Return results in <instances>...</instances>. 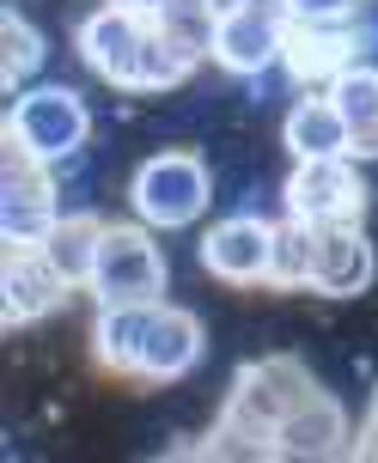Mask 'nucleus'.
<instances>
[{
  "instance_id": "1",
  "label": "nucleus",
  "mask_w": 378,
  "mask_h": 463,
  "mask_svg": "<svg viewBox=\"0 0 378 463\" xmlns=\"http://www.w3.org/2000/svg\"><path fill=\"white\" fill-rule=\"evenodd\" d=\"M128 202L141 213V226L153 232H177V226H195L213 202V184H208V165L184 153V146H171V153H153V159L135 171V184H128Z\"/></svg>"
},
{
  "instance_id": "2",
  "label": "nucleus",
  "mask_w": 378,
  "mask_h": 463,
  "mask_svg": "<svg viewBox=\"0 0 378 463\" xmlns=\"http://www.w3.org/2000/svg\"><path fill=\"white\" fill-rule=\"evenodd\" d=\"M86 135H92V110L68 86H19L13 110H6V140H19L43 165L73 159L86 146Z\"/></svg>"
},
{
  "instance_id": "3",
  "label": "nucleus",
  "mask_w": 378,
  "mask_h": 463,
  "mask_svg": "<svg viewBox=\"0 0 378 463\" xmlns=\"http://www.w3.org/2000/svg\"><path fill=\"white\" fill-rule=\"evenodd\" d=\"M55 220L61 213H55L49 165L37 153H24L19 140H6V153H0V238H6V250H43Z\"/></svg>"
},
{
  "instance_id": "4",
  "label": "nucleus",
  "mask_w": 378,
  "mask_h": 463,
  "mask_svg": "<svg viewBox=\"0 0 378 463\" xmlns=\"http://www.w3.org/2000/svg\"><path fill=\"white\" fill-rule=\"evenodd\" d=\"M165 250L153 244L146 226H104V250H98L92 293L98 305H153L165 299Z\"/></svg>"
},
{
  "instance_id": "5",
  "label": "nucleus",
  "mask_w": 378,
  "mask_h": 463,
  "mask_svg": "<svg viewBox=\"0 0 378 463\" xmlns=\"http://www.w3.org/2000/svg\"><path fill=\"white\" fill-rule=\"evenodd\" d=\"M317 396V378H311L306 360L293 354H262L232 378V396H226V415L238 420H257V427H281L299 402Z\"/></svg>"
},
{
  "instance_id": "6",
  "label": "nucleus",
  "mask_w": 378,
  "mask_h": 463,
  "mask_svg": "<svg viewBox=\"0 0 378 463\" xmlns=\"http://www.w3.org/2000/svg\"><path fill=\"white\" fill-rule=\"evenodd\" d=\"M366 208V184H360L354 159H293L287 177V213H299L311 226H335V220H360Z\"/></svg>"
},
{
  "instance_id": "7",
  "label": "nucleus",
  "mask_w": 378,
  "mask_h": 463,
  "mask_svg": "<svg viewBox=\"0 0 378 463\" xmlns=\"http://www.w3.org/2000/svg\"><path fill=\"white\" fill-rule=\"evenodd\" d=\"M269 250H275V226L257 213H232V220L208 226L202 269L226 287H257V280H269Z\"/></svg>"
},
{
  "instance_id": "8",
  "label": "nucleus",
  "mask_w": 378,
  "mask_h": 463,
  "mask_svg": "<svg viewBox=\"0 0 378 463\" xmlns=\"http://www.w3.org/2000/svg\"><path fill=\"white\" fill-rule=\"evenodd\" d=\"M378 275V256L366 244L360 220H335V226H317V262H311V293L324 299H354L366 293Z\"/></svg>"
},
{
  "instance_id": "9",
  "label": "nucleus",
  "mask_w": 378,
  "mask_h": 463,
  "mask_svg": "<svg viewBox=\"0 0 378 463\" xmlns=\"http://www.w3.org/2000/svg\"><path fill=\"white\" fill-rule=\"evenodd\" d=\"M275 451L293 463H324V458H354V427H348V409L335 396H311L293 415L275 427Z\"/></svg>"
},
{
  "instance_id": "10",
  "label": "nucleus",
  "mask_w": 378,
  "mask_h": 463,
  "mask_svg": "<svg viewBox=\"0 0 378 463\" xmlns=\"http://www.w3.org/2000/svg\"><path fill=\"white\" fill-rule=\"evenodd\" d=\"M68 293L73 287L43 250H6V269H0V317L6 324H37L49 311H61Z\"/></svg>"
},
{
  "instance_id": "11",
  "label": "nucleus",
  "mask_w": 378,
  "mask_h": 463,
  "mask_svg": "<svg viewBox=\"0 0 378 463\" xmlns=\"http://www.w3.org/2000/svg\"><path fill=\"white\" fill-rule=\"evenodd\" d=\"M287 31L293 24L269 19V13H250V6H226L220 13V31H213V61L226 73H262L287 55Z\"/></svg>"
},
{
  "instance_id": "12",
  "label": "nucleus",
  "mask_w": 378,
  "mask_h": 463,
  "mask_svg": "<svg viewBox=\"0 0 378 463\" xmlns=\"http://www.w3.org/2000/svg\"><path fill=\"white\" fill-rule=\"evenodd\" d=\"M153 317H159V299L153 305H104L98 311V329H92V360L110 378H141Z\"/></svg>"
},
{
  "instance_id": "13",
  "label": "nucleus",
  "mask_w": 378,
  "mask_h": 463,
  "mask_svg": "<svg viewBox=\"0 0 378 463\" xmlns=\"http://www.w3.org/2000/svg\"><path fill=\"white\" fill-rule=\"evenodd\" d=\"M202 324H195V311L184 305H165L159 299V317H153V335H146V360H141V378L153 384H171V378H184L195 360H202Z\"/></svg>"
},
{
  "instance_id": "14",
  "label": "nucleus",
  "mask_w": 378,
  "mask_h": 463,
  "mask_svg": "<svg viewBox=\"0 0 378 463\" xmlns=\"http://www.w3.org/2000/svg\"><path fill=\"white\" fill-rule=\"evenodd\" d=\"M146 37V19H135V13H122V6H98L92 19L80 24V61L92 73H104V80H117L122 61L135 55V43Z\"/></svg>"
},
{
  "instance_id": "15",
  "label": "nucleus",
  "mask_w": 378,
  "mask_h": 463,
  "mask_svg": "<svg viewBox=\"0 0 378 463\" xmlns=\"http://www.w3.org/2000/svg\"><path fill=\"white\" fill-rule=\"evenodd\" d=\"M287 153L293 159H342L348 153V122H342V110L330 104V92L324 98H299L293 110H287Z\"/></svg>"
},
{
  "instance_id": "16",
  "label": "nucleus",
  "mask_w": 378,
  "mask_h": 463,
  "mask_svg": "<svg viewBox=\"0 0 378 463\" xmlns=\"http://www.w3.org/2000/svg\"><path fill=\"white\" fill-rule=\"evenodd\" d=\"M281 61L299 73V80H335V73L354 68V37H348L342 24H293Z\"/></svg>"
},
{
  "instance_id": "17",
  "label": "nucleus",
  "mask_w": 378,
  "mask_h": 463,
  "mask_svg": "<svg viewBox=\"0 0 378 463\" xmlns=\"http://www.w3.org/2000/svg\"><path fill=\"white\" fill-rule=\"evenodd\" d=\"M98 250H104V220L98 213H61L55 232H49V244H43V256L61 269L68 287H92Z\"/></svg>"
},
{
  "instance_id": "18",
  "label": "nucleus",
  "mask_w": 378,
  "mask_h": 463,
  "mask_svg": "<svg viewBox=\"0 0 378 463\" xmlns=\"http://www.w3.org/2000/svg\"><path fill=\"white\" fill-rule=\"evenodd\" d=\"M189 68H195V61H189L184 49L171 43L159 24H146V37L135 43V55L122 61V73L110 80V86H122V92H171Z\"/></svg>"
},
{
  "instance_id": "19",
  "label": "nucleus",
  "mask_w": 378,
  "mask_h": 463,
  "mask_svg": "<svg viewBox=\"0 0 378 463\" xmlns=\"http://www.w3.org/2000/svg\"><path fill=\"white\" fill-rule=\"evenodd\" d=\"M177 458H220V463L244 458V463H262V458H281V451H275V427H257V420H238V415L220 409V420H213L208 439L184 445Z\"/></svg>"
},
{
  "instance_id": "20",
  "label": "nucleus",
  "mask_w": 378,
  "mask_h": 463,
  "mask_svg": "<svg viewBox=\"0 0 378 463\" xmlns=\"http://www.w3.org/2000/svg\"><path fill=\"white\" fill-rule=\"evenodd\" d=\"M311 262H317V226L287 213L275 226V250H269V287H281V293L311 287Z\"/></svg>"
},
{
  "instance_id": "21",
  "label": "nucleus",
  "mask_w": 378,
  "mask_h": 463,
  "mask_svg": "<svg viewBox=\"0 0 378 463\" xmlns=\"http://www.w3.org/2000/svg\"><path fill=\"white\" fill-rule=\"evenodd\" d=\"M220 0H171L165 13H159V31H165L171 43L184 49L189 61H202V55H213V31H220Z\"/></svg>"
},
{
  "instance_id": "22",
  "label": "nucleus",
  "mask_w": 378,
  "mask_h": 463,
  "mask_svg": "<svg viewBox=\"0 0 378 463\" xmlns=\"http://www.w3.org/2000/svg\"><path fill=\"white\" fill-rule=\"evenodd\" d=\"M43 55H49L43 31L24 19L19 6H6V13H0V80H6V86H24L31 73L43 68Z\"/></svg>"
},
{
  "instance_id": "23",
  "label": "nucleus",
  "mask_w": 378,
  "mask_h": 463,
  "mask_svg": "<svg viewBox=\"0 0 378 463\" xmlns=\"http://www.w3.org/2000/svg\"><path fill=\"white\" fill-rule=\"evenodd\" d=\"M330 104L342 110V122H348V128L378 122V68L354 61L348 73H335V80H330Z\"/></svg>"
},
{
  "instance_id": "24",
  "label": "nucleus",
  "mask_w": 378,
  "mask_h": 463,
  "mask_svg": "<svg viewBox=\"0 0 378 463\" xmlns=\"http://www.w3.org/2000/svg\"><path fill=\"white\" fill-rule=\"evenodd\" d=\"M293 24H348L366 13V0H287Z\"/></svg>"
},
{
  "instance_id": "25",
  "label": "nucleus",
  "mask_w": 378,
  "mask_h": 463,
  "mask_svg": "<svg viewBox=\"0 0 378 463\" xmlns=\"http://www.w3.org/2000/svg\"><path fill=\"white\" fill-rule=\"evenodd\" d=\"M354 458H373L378 463V391H373V402H366V427L354 433Z\"/></svg>"
},
{
  "instance_id": "26",
  "label": "nucleus",
  "mask_w": 378,
  "mask_h": 463,
  "mask_svg": "<svg viewBox=\"0 0 378 463\" xmlns=\"http://www.w3.org/2000/svg\"><path fill=\"white\" fill-rule=\"evenodd\" d=\"M348 159H378V122L348 128Z\"/></svg>"
},
{
  "instance_id": "27",
  "label": "nucleus",
  "mask_w": 378,
  "mask_h": 463,
  "mask_svg": "<svg viewBox=\"0 0 378 463\" xmlns=\"http://www.w3.org/2000/svg\"><path fill=\"white\" fill-rule=\"evenodd\" d=\"M110 6H122V13H135V19H146V24H153V19H159V13L171 6V0H110Z\"/></svg>"
},
{
  "instance_id": "28",
  "label": "nucleus",
  "mask_w": 378,
  "mask_h": 463,
  "mask_svg": "<svg viewBox=\"0 0 378 463\" xmlns=\"http://www.w3.org/2000/svg\"><path fill=\"white\" fill-rule=\"evenodd\" d=\"M238 6H250V13H269V19L293 24V6H287V0H238Z\"/></svg>"
}]
</instances>
